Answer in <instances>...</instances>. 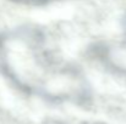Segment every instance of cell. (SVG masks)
<instances>
[{
	"label": "cell",
	"instance_id": "cell-1",
	"mask_svg": "<svg viewBox=\"0 0 126 124\" xmlns=\"http://www.w3.org/2000/svg\"><path fill=\"white\" fill-rule=\"evenodd\" d=\"M0 72L18 89L50 99H83L89 84L82 69L56 57L41 27L0 32Z\"/></svg>",
	"mask_w": 126,
	"mask_h": 124
},
{
	"label": "cell",
	"instance_id": "cell-2",
	"mask_svg": "<svg viewBox=\"0 0 126 124\" xmlns=\"http://www.w3.org/2000/svg\"><path fill=\"white\" fill-rule=\"evenodd\" d=\"M12 2L16 4H21V5H28V6H42L47 5L45 0H10Z\"/></svg>",
	"mask_w": 126,
	"mask_h": 124
},
{
	"label": "cell",
	"instance_id": "cell-3",
	"mask_svg": "<svg viewBox=\"0 0 126 124\" xmlns=\"http://www.w3.org/2000/svg\"><path fill=\"white\" fill-rule=\"evenodd\" d=\"M54 1H61V0H45L47 4H50V2H54Z\"/></svg>",
	"mask_w": 126,
	"mask_h": 124
}]
</instances>
